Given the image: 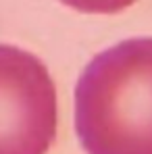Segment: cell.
<instances>
[{
  "label": "cell",
  "instance_id": "obj_2",
  "mask_svg": "<svg viewBox=\"0 0 152 154\" xmlns=\"http://www.w3.org/2000/svg\"><path fill=\"white\" fill-rule=\"evenodd\" d=\"M58 100L48 67L29 50L0 44V154H48Z\"/></svg>",
  "mask_w": 152,
  "mask_h": 154
},
{
  "label": "cell",
  "instance_id": "obj_1",
  "mask_svg": "<svg viewBox=\"0 0 152 154\" xmlns=\"http://www.w3.org/2000/svg\"><path fill=\"white\" fill-rule=\"evenodd\" d=\"M75 133L85 154H152V35L88 63L75 85Z\"/></svg>",
  "mask_w": 152,
  "mask_h": 154
},
{
  "label": "cell",
  "instance_id": "obj_3",
  "mask_svg": "<svg viewBox=\"0 0 152 154\" xmlns=\"http://www.w3.org/2000/svg\"><path fill=\"white\" fill-rule=\"evenodd\" d=\"M65 6L85 15H117L138 0H60Z\"/></svg>",
  "mask_w": 152,
  "mask_h": 154
}]
</instances>
